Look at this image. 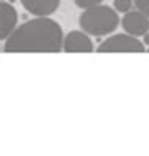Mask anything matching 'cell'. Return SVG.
I'll use <instances>...</instances> for the list:
<instances>
[{
    "mask_svg": "<svg viewBox=\"0 0 149 156\" xmlns=\"http://www.w3.org/2000/svg\"><path fill=\"white\" fill-rule=\"evenodd\" d=\"M63 40L61 25L57 21L38 16L24 22L8 36L3 52H60Z\"/></svg>",
    "mask_w": 149,
    "mask_h": 156,
    "instance_id": "obj_1",
    "label": "cell"
},
{
    "mask_svg": "<svg viewBox=\"0 0 149 156\" xmlns=\"http://www.w3.org/2000/svg\"><path fill=\"white\" fill-rule=\"evenodd\" d=\"M79 25L83 32L93 36H104L113 33L119 25V17L116 10L107 5H97L83 10L79 17Z\"/></svg>",
    "mask_w": 149,
    "mask_h": 156,
    "instance_id": "obj_2",
    "label": "cell"
},
{
    "mask_svg": "<svg viewBox=\"0 0 149 156\" xmlns=\"http://www.w3.org/2000/svg\"><path fill=\"white\" fill-rule=\"evenodd\" d=\"M99 52H143L144 43L137 40V36L130 33H118L102 41L97 48Z\"/></svg>",
    "mask_w": 149,
    "mask_h": 156,
    "instance_id": "obj_3",
    "label": "cell"
},
{
    "mask_svg": "<svg viewBox=\"0 0 149 156\" xmlns=\"http://www.w3.org/2000/svg\"><path fill=\"white\" fill-rule=\"evenodd\" d=\"M123 29L134 35V36H144L149 32V16H146L144 13H141L140 10L137 11H129L123 16Z\"/></svg>",
    "mask_w": 149,
    "mask_h": 156,
    "instance_id": "obj_4",
    "label": "cell"
},
{
    "mask_svg": "<svg viewBox=\"0 0 149 156\" xmlns=\"http://www.w3.org/2000/svg\"><path fill=\"white\" fill-rule=\"evenodd\" d=\"M63 51L64 52H93L94 46H93V41L86 32L72 30L64 36Z\"/></svg>",
    "mask_w": 149,
    "mask_h": 156,
    "instance_id": "obj_5",
    "label": "cell"
},
{
    "mask_svg": "<svg viewBox=\"0 0 149 156\" xmlns=\"http://www.w3.org/2000/svg\"><path fill=\"white\" fill-rule=\"evenodd\" d=\"M17 29V11L5 0L0 2V38L3 41Z\"/></svg>",
    "mask_w": 149,
    "mask_h": 156,
    "instance_id": "obj_6",
    "label": "cell"
},
{
    "mask_svg": "<svg viewBox=\"0 0 149 156\" xmlns=\"http://www.w3.org/2000/svg\"><path fill=\"white\" fill-rule=\"evenodd\" d=\"M61 0H21L22 6L33 16H50L60 6Z\"/></svg>",
    "mask_w": 149,
    "mask_h": 156,
    "instance_id": "obj_7",
    "label": "cell"
},
{
    "mask_svg": "<svg viewBox=\"0 0 149 156\" xmlns=\"http://www.w3.org/2000/svg\"><path fill=\"white\" fill-rule=\"evenodd\" d=\"M134 0H113V6L118 13H129L134 6Z\"/></svg>",
    "mask_w": 149,
    "mask_h": 156,
    "instance_id": "obj_8",
    "label": "cell"
},
{
    "mask_svg": "<svg viewBox=\"0 0 149 156\" xmlns=\"http://www.w3.org/2000/svg\"><path fill=\"white\" fill-rule=\"evenodd\" d=\"M74 3H76L79 8H82V10H88V8L100 5L102 0H74Z\"/></svg>",
    "mask_w": 149,
    "mask_h": 156,
    "instance_id": "obj_9",
    "label": "cell"
},
{
    "mask_svg": "<svg viewBox=\"0 0 149 156\" xmlns=\"http://www.w3.org/2000/svg\"><path fill=\"white\" fill-rule=\"evenodd\" d=\"M134 3L137 6V10H140L146 16H149V0H134Z\"/></svg>",
    "mask_w": 149,
    "mask_h": 156,
    "instance_id": "obj_10",
    "label": "cell"
},
{
    "mask_svg": "<svg viewBox=\"0 0 149 156\" xmlns=\"http://www.w3.org/2000/svg\"><path fill=\"white\" fill-rule=\"evenodd\" d=\"M143 43H144L146 46H149V32H147V33L143 36Z\"/></svg>",
    "mask_w": 149,
    "mask_h": 156,
    "instance_id": "obj_11",
    "label": "cell"
},
{
    "mask_svg": "<svg viewBox=\"0 0 149 156\" xmlns=\"http://www.w3.org/2000/svg\"><path fill=\"white\" fill-rule=\"evenodd\" d=\"M147 52H149V48H147Z\"/></svg>",
    "mask_w": 149,
    "mask_h": 156,
    "instance_id": "obj_12",
    "label": "cell"
}]
</instances>
